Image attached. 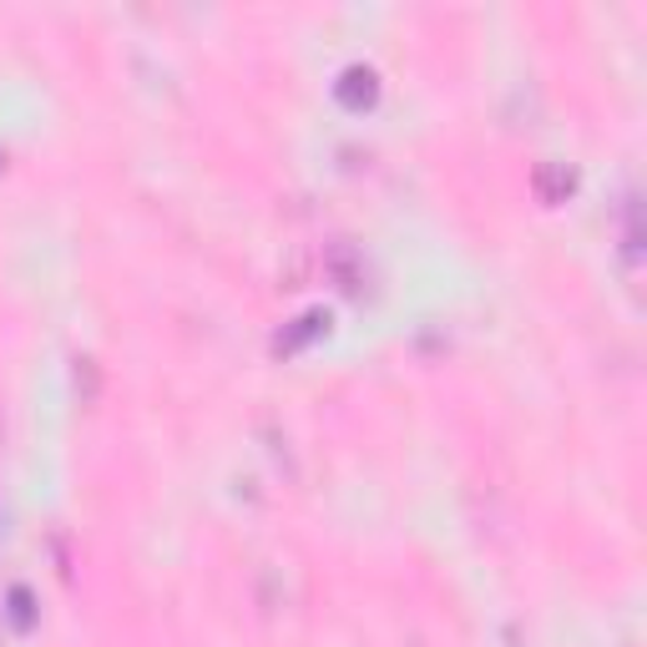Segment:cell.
Wrapping results in <instances>:
<instances>
[{
  "label": "cell",
  "mask_w": 647,
  "mask_h": 647,
  "mask_svg": "<svg viewBox=\"0 0 647 647\" xmlns=\"http://www.w3.org/2000/svg\"><path fill=\"white\" fill-rule=\"evenodd\" d=\"M571 187H577V177H571L567 167H552V162L536 167V193H542V203H562Z\"/></svg>",
  "instance_id": "3"
},
{
  "label": "cell",
  "mask_w": 647,
  "mask_h": 647,
  "mask_svg": "<svg viewBox=\"0 0 647 647\" xmlns=\"http://www.w3.org/2000/svg\"><path fill=\"white\" fill-rule=\"evenodd\" d=\"M11 622L21 627V633H31V622H36V608H31L26 587H15V592H11Z\"/></svg>",
  "instance_id": "4"
},
{
  "label": "cell",
  "mask_w": 647,
  "mask_h": 647,
  "mask_svg": "<svg viewBox=\"0 0 647 647\" xmlns=\"http://www.w3.org/2000/svg\"><path fill=\"white\" fill-rule=\"evenodd\" d=\"M334 96H339L344 112H370L380 102V77L370 67H344L339 81H334Z\"/></svg>",
  "instance_id": "1"
},
{
  "label": "cell",
  "mask_w": 647,
  "mask_h": 647,
  "mask_svg": "<svg viewBox=\"0 0 647 647\" xmlns=\"http://www.w3.org/2000/svg\"><path fill=\"white\" fill-rule=\"evenodd\" d=\"M324 330H330V314H324V309H314V314H299L289 330L274 339V349H278V355H299V349H304L309 339H319Z\"/></svg>",
  "instance_id": "2"
},
{
  "label": "cell",
  "mask_w": 647,
  "mask_h": 647,
  "mask_svg": "<svg viewBox=\"0 0 647 647\" xmlns=\"http://www.w3.org/2000/svg\"><path fill=\"white\" fill-rule=\"evenodd\" d=\"M0 162H5V158H0Z\"/></svg>",
  "instance_id": "5"
}]
</instances>
